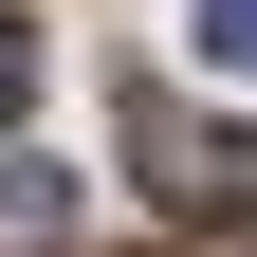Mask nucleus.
I'll return each instance as SVG.
<instances>
[{
    "label": "nucleus",
    "instance_id": "f257e3e1",
    "mask_svg": "<svg viewBox=\"0 0 257 257\" xmlns=\"http://www.w3.org/2000/svg\"><path fill=\"white\" fill-rule=\"evenodd\" d=\"M128 147H147V184H166V202H257V128H202V110H128Z\"/></svg>",
    "mask_w": 257,
    "mask_h": 257
},
{
    "label": "nucleus",
    "instance_id": "f03ea898",
    "mask_svg": "<svg viewBox=\"0 0 257 257\" xmlns=\"http://www.w3.org/2000/svg\"><path fill=\"white\" fill-rule=\"evenodd\" d=\"M202 55H220V74H257V0H202Z\"/></svg>",
    "mask_w": 257,
    "mask_h": 257
},
{
    "label": "nucleus",
    "instance_id": "7ed1b4c3",
    "mask_svg": "<svg viewBox=\"0 0 257 257\" xmlns=\"http://www.w3.org/2000/svg\"><path fill=\"white\" fill-rule=\"evenodd\" d=\"M37 110V37H19V19H0V128Z\"/></svg>",
    "mask_w": 257,
    "mask_h": 257
}]
</instances>
